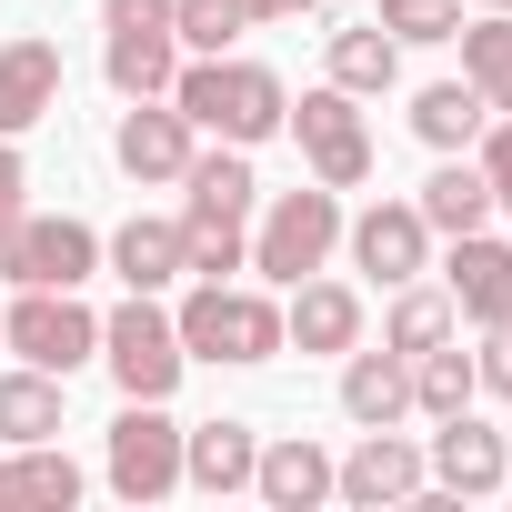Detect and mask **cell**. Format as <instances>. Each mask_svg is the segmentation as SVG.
Wrapping results in <instances>:
<instances>
[{
	"instance_id": "6da1fadb",
	"label": "cell",
	"mask_w": 512,
	"mask_h": 512,
	"mask_svg": "<svg viewBox=\"0 0 512 512\" xmlns=\"http://www.w3.org/2000/svg\"><path fill=\"white\" fill-rule=\"evenodd\" d=\"M251 211H262V181H251L241 141L231 151H191V171H181V262L201 282L251 272Z\"/></svg>"
},
{
	"instance_id": "7a4b0ae2",
	"label": "cell",
	"mask_w": 512,
	"mask_h": 512,
	"mask_svg": "<svg viewBox=\"0 0 512 512\" xmlns=\"http://www.w3.org/2000/svg\"><path fill=\"white\" fill-rule=\"evenodd\" d=\"M171 101H181V121L191 131H221V141H272L282 121H292V91H282V71H262V61H221V51H191L181 71H171Z\"/></svg>"
},
{
	"instance_id": "3957f363",
	"label": "cell",
	"mask_w": 512,
	"mask_h": 512,
	"mask_svg": "<svg viewBox=\"0 0 512 512\" xmlns=\"http://www.w3.org/2000/svg\"><path fill=\"white\" fill-rule=\"evenodd\" d=\"M171 332H181L191 362H272V352H282V302H272V292L201 282V292L171 312Z\"/></svg>"
},
{
	"instance_id": "277c9868",
	"label": "cell",
	"mask_w": 512,
	"mask_h": 512,
	"mask_svg": "<svg viewBox=\"0 0 512 512\" xmlns=\"http://www.w3.org/2000/svg\"><path fill=\"white\" fill-rule=\"evenodd\" d=\"M332 241H342V191H332V181H312V191H272L262 231H251V272L292 292V282H312V272L332 262Z\"/></svg>"
},
{
	"instance_id": "5b68a950",
	"label": "cell",
	"mask_w": 512,
	"mask_h": 512,
	"mask_svg": "<svg viewBox=\"0 0 512 512\" xmlns=\"http://www.w3.org/2000/svg\"><path fill=\"white\" fill-rule=\"evenodd\" d=\"M101 362H111V382H121L131 402H171L181 372H191V352H181V332H171V312H161L151 292H131V302L101 322Z\"/></svg>"
},
{
	"instance_id": "8992f818",
	"label": "cell",
	"mask_w": 512,
	"mask_h": 512,
	"mask_svg": "<svg viewBox=\"0 0 512 512\" xmlns=\"http://www.w3.org/2000/svg\"><path fill=\"white\" fill-rule=\"evenodd\" d=\"M91 272H101V241L71 211H21L0 231V282H21V292H81Z\"/></svg>"
},
{
	"instance_id": "52a82bcc",
	"label": "cell",
	"mask_w": 512,
	"mask_h": 512,
	"mask_svg": "<svg viewBox=\"0 0 512 512\" xmlns=\"http://www.w3.org/2000/svg\"><path fill=\"white\" fill-rule=\"evenodd\" d=\"M101 31H111V51H101L111 91H121V101H161V91H171V71H181L171 0H101Z\"/></svg>"
},
{
	"instance_id": "ba28073f",
	"label": "cell",
	"mask_w": 512,
	"mask_h": 512,
	"mask_svg": "<svg viewBox=\"0 0 512 512\" xmlns=\"http://www.w3.org/2000/svg\"><path fill=\"white\" fill-rule=\"evenodd\" d=\"M0 342H11L31 372H61V382H71V372L101 352V312H81L71 292H21L11 312H0Z\"/></svg>"
},
{
	"instance_id": "9c48e42d",
	"label": "cell",
	"mask_w": 512,
	"mask_h": 512,
	"mask_svg": "<svg viewBox=\"0 0 512 512\" xmlns=\"http://www.w3.org/2000/svg\"><path fill=\"white\" fill-rule=\"evenodd\" d=\"M282 131H302V161H312V181H332V191H362V181H372V131H362V111H352V91H342V81L302 91Z\"/></svg>"
},
{
	"instance_id": "30bf717a",
	"label": "cell",
	"mask_w": 512,
	"mask_h": 512,
	"mask_svg": "<svg viewBox=\"0 0 512 512\" xmlns=\"http://www.w3.org/2000/svg\"><path fill=\"white\" fill-rule=\"evenodd\" d=\"M111 492L121 502H171L181 492V422L161 402H131L111 422Z\"/></svg>"
},
{
	"instance_id": "8fae6325",
	"label": "cell",
	"mask_w": 512,
	"mask_h": 512,
	"mask_svg": "<svg viewBox=\"0 0 512 512\" xmlns=\"http://www.w3.org/2000/svg\"><path fill=\"white\" fill-rule=\"evenodd\" d=\"M352 231V262L382 282V292H402V282H422V262H432V221L412 211V201H372L362 221H342Z\"/></svg>"
},
{
	"instance_id": "7c38bea8",
	"label": "cell",
	"mask_w": 512,
	"mask_h": 512,
	"mask_svg": "<svg viewBox=\"0 0 512 512\" xmlns=\"http://www.w3.org/2000/svg\"><path fill=\"white\" fill-rule=\"evenodd\" d=\"M422 482H432V462H422V452H412L392 422H382V432H362V442H352V462H332V492H342V502H362V512L412 502Z\"/></svg>"
},
{
	"instance_id": "4fadbf2b",
	"label": "cell",
	"mask_w": 512,
	"mask_h": 512,
	"mask_svg": "<svg viewBox=\"0 0 512 512\" xmlns=\"http://www.w3.org/2000/svg\"><path fill=\"white\" fill-rule=\"evenodd\" d=\"M111 161H121L131 181H181V171H191V121H181V101H171V91H161V101H131L121 131H111Z\"/></svg>"
},
{
	"instance_id": "5bb4252c",
	"label": "cell",
	"mask_w": 512,
	"mask_h": 512,
	"mask_svg": "<svg viewBox=\"0 0 512 512\" xmlns=\"http://www.w3.org/2000/svg\"><path fill=\"white\" fill-rule=\"evenodd\" d=\"M502 472H512V442H502L492 422H472V412H442V432H432V482H442V492H502Z\"/></svg>"
},
{
	"instance_id": "9a60e30c",
	"label": "cell",
	"mask_w": 512,
	"mask_h": 512,
	"mask_svg": "<svg viewBox=\"0 0 512 512\" xmlns=\"http://www.w3.org/2000/svg\"><path fill=\"white\" fill-rule=\"evenodd\" d=\"M442 282H452V312H462V322H512V241H492V231H462Z\"/></svg>"
},
{
	"instance_id": "2e32d148",
	"label": "cell",
	"mask_w": 512,
	"mask_h": 512,
	"mask_svg": "<svg viewBox=\"0 0 512 512\" xmlns=\"http://www.w3.org/2000/svg\"><path fill=\"white\" fill-rule=\"evenodd\" d=\"M251 462H262V432L251 422H201V432H181V482L191 492H251Z\"/></svg>"
},
{
	"instance_id": "e0dca14e",
	"label": "cell",
	"mask_w": 512,
	"mask_h": 512,
	"mask_svg": "<svg viewBox=\"0 0 512 512\" xmlns=\"http://www.w3.org/2000/svg\"><path fill=\"white\" fill-rule=\"evenodd\" d=\"M342 412H352L362 432L402 422V412H412V362H402L392 342H382V352H362V342H352V352H342Z\"/></svg>"
},
{
	"instance_id": "ac0fdd59",
	"label": "cell",
	"mask_w": 512,
	"mask_h": 512,
	"mask_svg": "<svg viewBox=\"0 0 512 512\" xmlns=\"http://www.w3.org/2000/svg\"><path fill=\"white\" fill-rule=\"evenodd\" d=\"M51 111H61V51L51 41H11V51H0V131L21 141Z\"/></svg>"
},
{
	"instance_id": "d6986e66",
	"label": "cell",
	"mask_w": 512,
	"mask_h": 512,
	"mask_svg": "<svg viewBox=\"0 0 512 512\" xmlns=\"http://www.w3.org/2000/svg\"><path fill=\"white\" fill-rule=\"evenodd\" d=\"M81 502V462L51 452V442H11L0 462V512H71Z\"/></svg>"
},
{
	"instance_id": "ffe728a7",
	"label": "cell",
	"mask_w": 512,
	"mask_h": 512,
	"mask_svg": "<svg viewBox=\"0 0 512 512\" xmlns=\"http://www.w3.org/2000/svg\"><path fill=\"white\" fill-rule=\"evenodd\" d=\"M251 492H262L272 512H312V502H332V452L322 442H272L262 462H251Z\"/></svg>"
},
{
	"instance_id": "44dd1931",
	"label": "cell",
	"mask_w": 512,
	"mask_h": 512,
	"mask_svg": "<svg viewBox=\"0 0 512 512\" xmlns=\"http://www.w3.org/2000/svg\"><path fill=\"white\" fill-rule=\"evenodd\" d=\"M412 211H422L442 241L482 231V221H492V181H482V161H472V151H442V171L422 181V201H412Z\"/></svg>"
},
{
	"instance_id": "7402d4cb",
	"label": "cell",
	"mask_w": 512,
	"mask_h": 512,
	"mask_svg": "<svg viewBox=\"0 0 512 512\" xmlns=\"http://www.w3.org/2000/svg\"><path fill=\"white\" fill-rule=\"evenodd\" d=\"M282 342H302V352H352V342H362V292H342V282H292Z\"/></svg>"
},
{
	"instance_id": "603a6c76",
	"label": "cell",
	"mask_w": 512,
	"mask_h": 512,
	"mask_svg": "<svg viewBox=\"0 0 512 512\" xmlns=\"http://www.w3.org/2000/svg\"><path fill=\"white\" fill-rule=\"evenodd\" d=\"M111 272H121L131 292H171V282L191 272V262H181V221H151V211L121 221V231H111Z\"/></svg>"
},
{
	"instance_id": "cb8c5ba5",
	"label": "cell",
	"mask_w": 512,
	"mask_h": 512,
	"mask_svg": "<svg viewBox=\"0 0 512 512\" xmlns=\"http://www.w3.org/2000/svg\"><path fill=\"white\" fill-rule=\"evenodd\" d=\"M452 41H462V81L482 91V111H512V11H482Z\"/></svg>"
},
{
	"instance_id": "d4e9b609",
	"label": "cell",
	"mask_w": 512,
	"mask_h": 512,
	"mask_svg": "<svg viewBox=\"0 0 512 512\" xmlns=\"http://www.w3.org/2000/svg\"><path fill=\"white\" fill-rule=\"evenodd\" d=\"M61 432V372H0V442H51Z\"/></svg>"
},
{
	"instance_id": "484cf974",
	"label": "cell",
	"mask_w": 512,
	"mask_h": 512,
	"mask_svg": "<svg viewBox=\"0 0 512 512\" xmlns=\"http://www.w3.org/2000/svg\"><path fill=\"white\" fill-rule=\"evenodd\" d=\"M392 71H402V41L382 31V21H352V31H332V81L362 101V91H392Z\"/></svg>"
},
{
	"instance_id": "4316f807",
	"label": "cell",
	"mask_w": 512,
	"mask_h": 512,
	"mask_svg": "<svg viewBox=\"0 0 512 512\" xmlns=\"http://www.w3.org/2000/svg\"><path fill=\"white\" fill-rule=\"evenodd\" d=\"M482 121H492V111H482V91H472V81H432V91L412 101V131H422L432 151H472V141H482Z\"/></svg>"
},
{
	"instance_id": "83f0119b",
	"label": "cell",
	"mask_w": 512,
	"mask_h": 512,
	"mask_svg": "<svg viewBox=\"0 0 512 512\" xmlns=\"http://www.w3.org/2000/svg\"><path fill=\"white\" fill-rule=\"evenodd\" d=\"M472 392H482V372H472V352H452V342H432V352H412V412H472Z\"/></svg>"
},
{
	"instance_id": "f1b7e54d",
	"label": "cell",
	"mask_w": 512,
	"mask_h": 512,
	"mask_svg": "<svg viewBox=\"0 0 512 512\" xmlns=\"http://www.w3.org/2000/svg\"><path fill=\"white\" fill-rule=\"evenodd\" d=\"M452 322H462V312H452V292H412V282H402V302H392V322H382V342H392V352L412 362V352H432V342H452Z\"/></svg>"
},
{
	"instance_id": "f546056e",
	"label": "cell",
	"mask_w": 512,
	"mask_h": 512,
	"mask_svg": "<svg viewBox=\"0 0 512 512\" xmlns=\"http://www.w3.org/2000/svg\"><path fill=\"white\" fill-rule=\"evenodd\" d=\"M171 31H181V51H231L251 31V11L241 0H171Z\"/></svg>"
},
{
	"instance_id": "4dcf8cb0",
	"label": "cell",
	"mask_w": 512,
	"mask_h": 512,
	"mask_svg": "<svg viewBox=\"0 0 512 512\" xmlns=\"http://www.w3.org/2000/svg\"><path fill=\"white\" fill-rule=\"evenodd\" d=\"M382 31L392 41H452L462 31V0H382Z\"/></svg>"
},
{
	"instance_id": "1f68e13d",
	"label": "cell",
	"mask_w": 512,
	"mask_h": 512,
	"mask_svg": "<svg viewBox=\"0 0 512 512\" xmlns=\"http://www.w3.org/2000/svg\"><path fill=\"white\" fill-rule=\"evenodd\" d=\"M472 161H482V181H492V211H512V111H502V121H482Z\"/></svg>"
},
{
	"instance_id": "d6a6232c",
	"label": "cell",
	"mask_w": 512,
	"mask_h": 512,
	"mask_svg": "<svg viewBox=\"0 0 512 512\" xmlns=\"http://www.w3.org/2000/svg\"><path fill=\"white\" fill-rule=\"evenodd\" d=\"M472 372H482V392H502V402H512V322H482V352H472Z\"/></svg>"
},
{
	"instance_id": "836d02e7",
	"label": "cell",
	"mask_w": 512,
	"mask_h": 512,
	"mask_svg": "<svg viewBox=\"0 0 512 512\" xmlns=\"http://www.w3.org/2000/svg\"><path fill=\"white\" fill-rule=\"evenodd\" d=\"M21 191H31V171H21V151H11V131H0V231H11V221L31 211Z\"/></svg>"
},
{
	"instance_id": "e575fe53",
	"label": "cell",
	"mask_w": 512,
	"mask_h": 512,
	"mask_svg": "<svg viewBox=\"0 0 512 512\" xmlns=\"http://www.w3.org/2000/svg\"><path fill=\"white\" fill-rule=\"evenodd\" d=\"M241 11H251V21H302L312 0H241Z\"/></svg>"
},
{
	"instance_id": "d590c367",
	"label": "cell",
	"mask_w": 512,
	"mask_h": 512,
	"mask_svg": "<svg viewBox=\"0 0 512 512\" xmlns=\"http://www.w3.org/2000/svg\"><path fill=\"white\" fill-rule=\"evenodd\" d=\"M482 11H512V0H482Z\"/></svg>"
}]
</instances>
